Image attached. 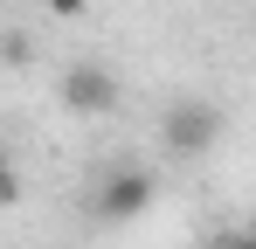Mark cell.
I'll use <instances>...</instances> for the list:
<instances>
[{
  "label": "cell",
  "instance_id": "obj_1",
  "mask_svg": "<svg viewBox=\"0 0 256 249\" xmlns=\"http://www.w3.org/2000/svg\"><path fill=\"white\" fill-rule=\"evenodd\" d=\"M152 201H160V180L132 160H111V166H97V180L84 194V214H90V228H132Z\"/></svg>",
  "mask_w": 256,
  "mask_h": 249
},
{
  "label": "cell",
  "instance_id": "obj_2",
  "mask_svg": "<svg viewBox=\"0 0 256 249\" xmlns=\"http://www.w3.org/2000/svg\"><path fill=\"white\" fill-rule=\"evenodd\" d=\"M222 132H228V118H222L214 97H180V104H166V118H160V146H166L173 160H201V152L222 146Z\"/></svg>",
  "mask_w": 256,
  "mask_h": 249
},
{
  "label": "cell",
  "instance_id": "obj_3",
  "mask_svg": "<svg viewBox=\"0 0 256 249\" xmlns=\"http://www.w3.org/2000/svg\"><path fill=\"white\" fill-rule=\"evenodd\" d=\"M56 90H62V111H70V118H104V111H118V76H111L104 62H90V56L70 62Z\"/></svg>",
  "mask_w": 256,
  "mask_h": 249
},
{
  "label": "cell",
  "instance_id": "obj_4",
  "mask_svg": "<svg viewBox=\"0 0 256 249\" xmlns=\"http://www.w3.org/2000/svg\"><path fill=\"white\" fill-rule=\"evenodd\" d=\"M0 62H7V70H28V62H35V42L21 35V28H14V35H0Z\"/></svg>",
  "mask_w": 256,
  "mask_h": 249
},
{
  "label": "cell",
  "instance_id": "obj_5",
  "mask_svg": "<svg viewBox=\"0 0 256 249\" xmlns=\"http://www.w3.org/2000/svg\"><path fill=\"white\" fill-rule=\"evenodd\" d=\"M21 201V173H14V160H7V146H0V208Z\"/></svg>",
  "mask_w": 256,
  "mask_h": 249
},
{
  "label": "cell",
  "instance_id": "obj_6",
  "mask_svg": "<svg viewBox=\"0 0 256 249\" xmlns=\"http://www.w3.org/2000/svg\"><path fill=\"white\" fill-rule=\"evenodd\" d=\"M42 7H48V14H56V21H76V14H84L90 0H42Z\"/></svg>",
  "mask_w": 256,
  "mask_h": 249
},
{
  "label": "cell",
  "instance_id": "obj_7",
  "mask_svg": "<svg viewBox=\"0 0 256 249\" xmlns=\"http://www.w3.org/2000/svg\"><path fill=\"white\" fill-rule=\"evenodd\" d=\"M214 249H256V236H222Z\"/></svg>",
  "mask_w": 256,
  "mask_h": 249
}]
</instances>
